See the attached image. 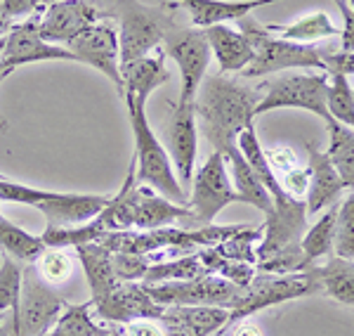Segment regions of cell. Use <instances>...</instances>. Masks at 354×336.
<instances>
[{
	"instance_id": "1",
	"label": "cell",
	"mask_w": 354,
	"mask_h": 336,
	"mask_svg": "<svg viewBox=\"0 0 354 336\" xmlns=\"http://www.w3.org/2000/svg\"><path fill=\"white\" fill-rule=\"evenodd\" d=\"M260 95L248 85L232 81L225 73L205 76L196 95V123L213 152H220L232 168V182L239 195V202L265 211H274V199L255 178L253 168L239 150V135L255 121V107Z\"/></svg>"
},
{
	"instance_id": "2",
	"label": "cell",
	"mask_w": 354,
	"mask_h": 336,
	"mask_svg": "<svg viewBox=\"0 0 354 336\" xmlns=\"http://www.w3.org/2000/svg\"><path fill=\"white\" fill-rule=\"evenodd\" d=\"M189 206L175 204L170 199L161 197L151 187L140 185L135 180V166L130 161V170L125 175L123 187L118 195L109 199L97 220L106 232H123V230H158L170 227L180 220H189Z\"/></svg>"
},
{
	"instance_id": "3",
	"label": "cell",
	"mask_w": 354,
	"mask_h": 336,
	"mask_svg": "<svg viewBox=\"0 0 354 336\" xmlns=\"http://www.w3.org/2000/svg\"><path fill=\"white\" fill-rule=\"evenodd\" d=\"M123 100L125 107H128L130 128H133L135 135V154L130 159L135 166V180L140 185L151 187L153 192H158V195L170 199V202L187 204V192L182 190L180 180H177L168 150L153 135L151 123L147 118V102L128 98V95Z\"/></svg>"
},
{
	"instance_id": "4",
	"label": "cell",
	"mask_w": 354,
	"mask_h": 336,
	"mask_svg": "<svg viewBox=\"0 0 354 336\" xmlns=\"http://www.w3.org/2000/svg\"><path fill=\"white\" fill-rule=\"evenodd\" d=\"M239 31L248 38L253 48V62L241 71L243 78H260L267 73L286 71V69H322L324 57L335 48H322V45L293 43L286 38L272 36L265 24H260L253 17L239 19Z\"/></svg>"
},
{
	"instance_id": "5",
	"label": "cell",
	"mask_w": 354,
	"mask_h": 336,
	"mask_svg": "<svg viewBox=\"0 0 354 336\" xmlns=\"http://www.w3.org/2000/svg\"><path fill=\"white\" fill-rule=\"evenodd\" d=\"M116 15L121 67L156 53L165 36L177 26L173 10L149 8L140 0H116Z\"/></svg>"
},
{
	"instance_id": "6",
	"label": "cell",
	"mask_w": 354,
	"mask_h": 336,
	"mask_svg": "<svg viewBox=\"0 0 354 336\" xmlns=\"http://www.w3.org/2000/svg\"><path fill=\"white\" fill-rule=\"evenodd\" d=\"M66 301L45 282L36 263L21 270L19 306L12 310V336H45L64 312Z\"/></svg>"
},
{
	"instance_id": "7",
	"label": "cell",
	"mask_w": 354,
	"mask_h": 336,
	"mask_svg": "<svg viewBox=\"0 0 354 336\" xmlns=\"http://www.w3.org/2000/svg\"><path fill=\"white\" fill-rule=\"evenodd\" d=\"M328 73H283V76L267 81V93L255 107V118L274 109H305L328 121L326 109Z\"/></svg>"
},
{
	"instance_id": "8",
	"label": "cell",
	"mask_w": 354,
	"mask_h": 336,
	"mask_svg": "<svg viewBox=\"0 0 354 336\" xmlns=\"http://www.w3.org/2000/svg\"><path fill=\"white\" fill-rule=\"evenodd\" d=\"M234 202H239V195L227 170V161L220 152H213L194 170L192 197H187V206L192 213L189 220L198 227H205L218 218L222 209Z\"/></svg>"
},
{
	"instance_id": "9",
	"label": "cell",
	"mask_w": 354,
	"mask_h": 336,
	"mask_svg": "<svg viewBox=\"0 0 354 336\" xmlns=\"http://www.w3.org/2000/svg\"><path fill=\"white\" fill-rule=\"evenodd\" d=\"M163 53L165 57L177 64L180 69V105H194L198 95V88L208 76V64H210V48L205 41L203 28H187L177 24L173 31L165 36L163 41Z\"/></svg>"
},
{
	"instance_id": "10",
	"label": "cell",
	"mask_w": 354,
	"mask_h": 336,
	"mask_svg": "<svg viewBox=\"0 0 354 336\" xmlns=\"http://www.w3.org/2000/svg\"><path fill=\"white\" fill-rule=\"evenodd\" d=\"M312 294H319V287L307 272H290V275L265 272V275L253 277L248 287L241 289V296L230 308V324L243 320V317H250L258 310L270 308V306Z\"/></svg>"
},
{
	"instance_id": "11",
	"label": "cell",
	"mask_w": 354,
	"mask_h": 336,
	"mask_svg": "<svg viewBox=\"0 0 354 336\" xmlns=\"http://www.w3.org/2000/svg\"><path fill=\"white\" fill-rule=\"evenodd\" d=\"M147 292L156 303L161 306H220L232 308L241 296V287L232 284L220 275L205 272L201 277L182 282H161V284H145Z\"/></svg>"
},
{
	"instance_id": "12",
	"label": "cell",
	"mask_w": 354,
	"mask_h": 336,
	"mask_svg": "<svg viewBox=\"0 0 354 336\" xmlns=\"http://www.w3.org/2000/svg\"><path fill=\"white\" fill-rule=\"evenodd\" d=\"M76 62L93 67L95 71L104 73L113 83V88L123 95V76H121V48H118V31L111 21L100 19L95 26L76 36L66 45Z\"/></svg>"
},
{
	"instance_id": "13",
	"label": "cell",
	"mask_w": 354,
	"mask_h": 336,
	"mask_svg": "<svg viewBox=\"0 0 354 336\" xmlns=\"http://www.w3.org/2000/svg\"><path fill=\"white\" fill-rule=\"evenodd\" d=\"M36 62H76L71 50L48 43L38 33V15L17 21L12 31L5 36V48L0 53V69L15 71L17 67L36 64Z\"/></svg>"
},
{
	"instance_id": "14",
	"label": "cell",
	"mask_w": 354,
	"mask_h": 336,
	"mask_svg": "<svg viewBox=\"0 0 354 336\" xmlns=\"http://www.w3.org/2000/svg\"><path fill=\"white\" fill-rule=\"evenodd\" d=\"M102 19V12L90 0H59L41 10L38 17V33L43 41L66 48L76 36L88 31Z\"/></svg>"
},
{
	"instance_id": "15",
	"label": "cell",
	"mask_w": 354,
	"mask_h": 336,
	"mask_svg": "<svg viewBox=\"0 0 354 336\" xmlns=\"http://www.w3.org/2000/svg\"><path fill=\"white\" fill-rule=\"evenodd\" d=\"M93 308L100 320L118 324H130L135 320H158L165 312V306L151 299L145 284L135 282H121L104 299L93 303Z\"/></svg>"
},
{
	"instance_id": "16",
	"label": "cell",
	"mask_w": 354,
	"mask_h": 336,
	"mask_svg": "<svg viewBox=\"0 0 354 336\" xmlns=\"http://www.w3.org/2000/svg\"><path fill=\"white\" fill-rule=\"evenodd\" d=\"M168 147L177 180H180L182 190H185V187L192 185L198 152V123L194 105H180V102L173 105L168 126Z\"/></svg>"
},
{
	"instance_id": "17",
	"label": "cell",
	"mask_w": 354,
	"mask_h": 336,
	"mask_svg": "<svg viewBox=\"0 0 354 336\" xmlns=\"http://www.w3.org/2000/svg\"><path fill=\"white\" fill-rule=\"evenodd\" d=\"M168 336H215L230 327V308L220 306H168L161 317Z\"/></svg>"
},
{
	"instance_id": "18",
	"label": "cell",
	"mask_w": 354,
	"mask_h": 336,
	"mask_svg": "<svg viewBox=\"0 0 354 336\" xmlns=\"http://www.w3.org/2000/svg\"><path fill=\"white\" fill-rule=\"evenodd\" d=\"M307 170H310V182L305 192V206L307 215H317L322 213V209H328L338 202L340 192L345 190V182L340 180L326 152L319 150L314 142H307Z\"/></svg>"
},
{
	"instance_id": "19",
	"label": "cell",
	"mask_w": 354,
	"mask_h": 336,
	"mask_svg": "<svg viewBox=\"0 0 354 336\" xmlns=\"http://www.w3.org/2000/svg\"><path fill=\"white\" fill-rule=\"evenodd\" d=\"M109 195H66V192H57L50 202L38 204L36 209L45 215L48 227H68L97 218L109 204Z\"/></svg>"
},
{
	"instance_id": "20",
	"label": "cell",
	"mask_w": 354,
	"mask_h": 336,
	"mask_svg": "<svg viewBox=\"0 0 354 336\" xmlns=\"http://www.w3.org/2000/svg\"><path fill=\"white\" fill-rule=\"evenodd\" d=\"M210 55H215L222 73H241L253 62V48L239 28L215 24L203 28Z\"/></svg>"
},
{
	"instance_id": "21",
	"label": "cell",
	"mask_w": 354,
	"mask_h": 336,
	"mask_svg": "<svg viewBox=\"0 0 354 336\" xmlns=\"http://www.w3.org/2000/svg\"><path fill=\"white\" fill-rule=\"evenodd\" d=\"M182 8L189 12L192 24L196 28H208L227 21H239L258 8L281 0H180Z\"/></svg>"
},
{
	"instance_id": "22",
	"label": "cell",
	"mask_w": 354,
	"mask_h": 336,
	"mask_svg": "<svg viewBox=\"0 0 354 336\" xmlns=\"http://www.w3.org/2000/svg\"><path fill=\"white\" fill-rule=\"evenodd\" d=\"M123 76V98H137V100H149V95L156 88L168 81V69H165V53L161 48L156 55H147L142 60H135L130 64L121 67Z\"/></svg>"
},
{
	"instance_id": "23",
	"label": "cell",
	"mask_w": 354,
	"mask_h": 336,
	"mask_svg": "<svg viewBox=\"0 0 354 336\" xmlns=\"http://www.w3.org/2000/svg\"><path fill=\"white\" fill-rule=\"evenodd\" d=\"M76 256L81 260V267L85 272V280H88L90 294H93V303L102 301L106 294L113 292L118 287V277L113 272V251L106 249L102 242H93V244H83V247L76 249Z\"/></svg>"
},
{
	"instance_id": "24",
	"label": "cell",
	"mask_w": 354,
	"mask_h": 336,
	"mask_svg": "<svg viewBox=\"0 0 354 336\" xmlns=\"http://www.w3.org/2000/svg\"><path fill=\"white\" fill-rule=\"evenodd\" d=\"M305 272L314 280L319 292L326 294L338 306L354 310V260L335 256L328 263L312 265Z\"/></svg>"
},
{
	"instance_id": "25",
	"label": "cell",
	"mask_w": 354,
	"mask_h": 336,
	"mask_svg": "<svg viewBox=\"0 0 354 336\" xmlns=\"http://www.w3.org/2000/svg\"><path fill=\"white\" fill-rule=\"evenodd\" d=\"M267 31L279 33V38H286L293 43H305L312 45L314 41H326V38H340V28L333 26L330 17L326 12H312L305 15L300 19H295L293 24H265Z\"/></svg>"
},
{
	"instance_id": "26",
	"label": "cell",
	"mask_w": 354,
	"mask_h": 336,
	"mask_svg": "<svg viewBox=\"0 0 354 336\" xmlns=\"http://www.w3.org/2000/svg\"><path fill=\"white\" fill-rule=\"evenodd\" d=\"M328 150L326 154L330 163L338 170L345 190H354V130L342 123L328 118Z\"/></svg>"
},
{
	"instance_id": "27",
	"label": "cell",
	"mask_w": 354,
	"mask_h": 336,
	"mask_svg": "<svg viewBox=\"0 0 354 336\" xmlns=\"http://www.w3.org/2000/svg\"><path fill=\"white\" fill-rule=\"evenodd\" d=\"M0 249H3V254L10 256V258L33 263V260L41 258V254L48 247L43 244L41 237L21 230L19 225L10 223L8 218L0 215Z\"/></svg>"
},
{
	"instance_id": "28",
	"label": "cell",
	"mask_w": 354,
	"mask_h": 336,
	"mask_svg": "<svg viewBox=\"0 0 354 336\" xmlns=\"http://www.w3.org/2000/svg\"><path fill=\"white\" fill-rule=\"evenodd\" d=\"M335 218H338V204L328 206L326 213L314 223L307 235L300 239L302 254H305L307 263L317 265L314 260L326 258L333 251V239H335Z\"/></svg>"
},
{
	"instance_id": "29",
	"label": "cell",
	"mask_w": 354,
	"mask_h": 336,
	"mask_svg": "<svg viewBox=\"0 0 354 336\" xmlns=\"http://www.w3.org/2000/svg\"><path fill=\"white\" fill-rule=\"evenodd\" d=\"M106 235V230L100 225V220L93 218L81 225H68V227H45L41 235L43 244L48 249H66V247H83V244L100 242Z\"/></svg>"
},
{
	"instance_id": "30",
	"label": "cell",
	"mask_w": 354,
	"mask_h": 336,
	"mask_svg": "<svg viewBox=\"0 0 354 336\" xmlns=\"http://www.w3.org/2000/svg\"><path fill=\"white\" fill-rule=\"evenodd\" d=\"M93 301H85L78 306H68L59 317H57L55 327L50 329L45 336H109L100 324L95 322V317L90 315Z\"/></svg>"
},
{
	"instance_id": "31",
	"label": "cell",
	"mask_w": 354,
	"mask_h": 336,
	"mask_svg": "<svg viewBox=\"0 0 354 336\" xmlns=\"http://www.w3.org/2000/svg\"><path fill=\"white\" fill-rule=\"evenodd\" d=\"M326 109L333 121L354 130V88L345 73H328Z\"/></svg>"
},
{
	"instance_id": "32",
	"label": "cell",
	"mask_w": 354,
	"mask_h": 336,
	"mask_svg": "<svg viewBox=\"0 0 354 336\" xmlns=\"http://www.w3.org/2000/svg\"><path fill=\"white\" fill-rule=\"evenodd\" d=\"M205 267L201 263V256H185V258L168 260V263L149 265L142 284H161V282H182L194 280V277L205 275Z\"/></svg>"
},
{
	"instance_id": "33",
	"label": "cell",
	"mask_w": 354,
	"mask_h": 336,
	"mask_svg": "<svg viewBox=\"0 0 354 336\" xmlns=\"http://www.w3.org/2000/svg\"><path fill=\"white\" fill-rule=\"evenodd\" d=\"M333 251L338 258L354 260V195H350L338 206Z\"/></svg>"
},
{
	"instance_id": "34",
	"label": "cell",
	"mask_w": 354,
	"mask_h": 336,
	"mask_svg": "<svg viewBox=\"0 0 354 336\" xmlns=\"http://www.w3.org/2000/svg\"><path fill=\"white\" fill-rule=\"evenodd\" d=\"M21 294V267L15 258L5 256L0 263V312H12L19 306Z\"/></svg>"
},
{
	"instance_id": "35",
	"label": "cell",
	"mask_w": 354,
	"mask_h": 336,
	"mask_svg": "<svg viewBox=\"0 0 354 336\" xmlns=\"http://www.w3.org/2000/svg\"><path fill=\"white\" fill-rule=\"evenodd\" d=\"M38 260H41V263H38V272H41L43 280L50 284L66 282L73 272V258L64 249H45Z\"/></svg>"
},
{
	"instance_id": "36",
	"label": "cell",
	"mask_w": 354,
	"mask_h": 336,
	"mask_svg": "<svg viewBox=\"0 0 354 336\" xmlns=\"http://www.w3.org/2000/svg\"><path fill=\"white\" fill-rule=\"evenodd\" d=\"M113 272L118 282H142L149 270V260L142 254H128V251H113Z\"/></svg>"
},
{
	"instance_id": "37",
	"label": "cell",
	"mask_w": 354,
	"mask_h": 336,
	"mask_svg": "<svg viewBox=\"0 0 354 336\" xmlns=\"http://www.w3.org/2000/svg\"><path fill=\"white\" fill-rule=\"evenodd\" d=\"M279 180H281L283 190H286L290 197L300 199L302 192H307V182H310V170L293 166V168L283 170L281 178H279Z\"/></svg>"
},
{
	"instance_id": "38",
	"label": "cell",
	"mask_w": 354,
	"mask_h": 336,
	"mask_svg": "<svg viewBox=\"0 0 354 336\" xmlns=\"http://www.w3.org/2000/svg\"><path fill=\"white\" fill-rule=\"evenodd\" d=\"M338 10L342 12V31H340V50L342 53H354V8L345 0H335Z\"/></svg>"
},
{
	"instance_id": "39",
	"label": "cell",
	"mask_w": 354,
	"mask_h": 336,
	"mask_svg": "<svg viewBox=\"0 0 354 336\" xmlns=\"http://www.w3.org/2000/svg\"><path fill=\"white\" fill-rule=\"evenodd\" d=\"M324 71L326 73H354V53H342V50H330L324 57Z\"/></svg>"
},
{
	"instance_id": "40",
	"label": "cell",
	"mask_w": 354,
	"mask_h": 336,
	"mask_svg": "<svg viewBox=\"0 0 354 336\" xmlns=\"http://www.w3.org/2000/svg\"><path fill=\"white\" fill-rule=\"evenodd\" d=\"M43 8V0H3V10L12 19H28V17L38 15Z\"/></svg>"
},
{
	"instance_id": "41",
	"label": "cell",
	"mask_w": 354,
	"mask_h": 336,
	"mask_svg": "<svg viewBox=\"0 0 354 336\" xmlns=\"http://www.w3.org/2000/svg\"><path fill=\"white\" fill-rule=\"evenodd\" d=\"M128 336H168L161 320H135L128 324Z\"/></svg>"
},
{
	"instance_id": "42",
	"label": "cell",
	"mask_w": 354,
	"mask_h": 336,
	"mask_svg": "<svg viewBox=\"0 0 354 336\" xmlns=\"http://www.w3.org/2000/svg\"><path fill=\"white\" fill-rule=\"evenodd\" d=\"M234 336H262V332H260L258 324H253V322H241V324L236 327V332H234Z\"/></svg>"
},
{
	"instance_id": "43",
	"label": "cell",
	"mask_w": 354,
	"mask_h": 336,
	"mask_svg": "<svg viewBox=\"0 0 354 336\" xmlns=\"http://www.w3.org/2000/svg\"><path fill=\"white\" fill-rule=\"evenodd\" d=\"M8 317H5V312H0V336H10L12 334V324L8 327Z\"/></svg>"
},
{
	"instance_id": "44",
	"label": "cell",
	"mask_w": 354,
	"mask_h": 336,
	"mask_svg": "<svg viewBox=\"0 0 354 336\" xmlns=\"http://www.w3.org/2000/svg\"><path fill=\"white\" fill-rule=\"evenodd\" d=\"M10 73H12V71H8V69H0V85H3V81L10 76ZM3 130H5V126H3V123H0V133H3Z\"/></svg>"
},
{
	"instance_id": "45",
	"label": "cell",
	"mask_w": 354,
	"mask_h": 336,
	"mask_svg": "<svg viewBox=\"0 0 354 336\" xmlns=\"http://www.w3.org/2000/svg\"><path fill=\"white\" fill-rule=\"evenodd\" d=\"M53 3H59V0H43V8L41 10H45L48 5H53Z\"/></svg>"
},
{
	"instance_id": "46",
	"label": "cell",
	"mask_w": 354,
	"mask_h": 336,
	"mask_svg": "<svg viewBox=\"0 0 354 336\" xmlns=\"http://www.w3.org/2000/svg\"><path fill=\"white\" fill-rule=\"evenodd\" d=\"M3 48H5V36L0 38V53H3Z\"/></svg>"
},
{
	"instance_id": "47",
	"label": "cell",
	"mask_w": 354,
	"mask_h": 336,
	"mask_svg": "<svg viewBox=\"0 0 354 336\" xmlns=\"http://www.w3.org/2000/svg\"><path fill=\"white\" fill-rule=\"evenodd\" d=\"M345 3H347V5H352V8H354V0H345Z\"/></svg>"
},
{
	"instance_id": "48",
	"label": "cell",
	"mask_w": 354,
	"mask_h": 336,
	"mask_svg": "<svg viewBox=\"0 0 354 336\" xmlns=\"http://www.w3.org/2000/svg\"><path fill=\"white\" fill-rule=\"evenodd\" d=\"M0 175H3V173H0Z\"/></svg>"
}]
</instances>
